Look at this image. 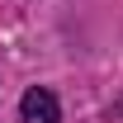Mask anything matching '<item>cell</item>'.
<instances>
[{"label": "cell", "mask_w": 123, "mask_h": 123, "mask_svg": "<svg viewBox=\"0 0 123 123\" xmlns=\"http://www.w3.org/2000/svg\"><path fill=\"white\" fill-rule=\"evenodd\" d=\"M19 118L24 123H62V104H57V95L47 85H33L19 99Z\"/></svg>", "instance_id": "obj_1"}]
</instances>
